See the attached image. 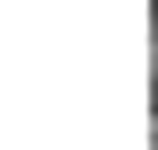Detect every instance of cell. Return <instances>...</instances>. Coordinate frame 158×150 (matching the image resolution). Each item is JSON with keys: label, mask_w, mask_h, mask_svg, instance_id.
I'll return each instance as SVG.
<instances>
[{"label": "cell", "mask_w": 158, "mask_h": 150, "mask_svg": "<svg viewBox=\"0 0 158 150\" xmlns=\"http://www.w3.org/2000/svg\"><path fill=\"white\" fill-rule=\"evenodd\" d=\"M149 71H158V27H149Z\"/></svg>", "instance_id": "1"}]
</instances>
